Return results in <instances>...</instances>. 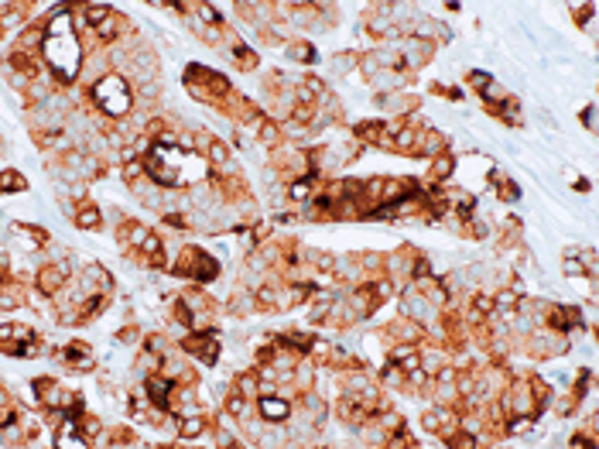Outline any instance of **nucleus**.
<instances>
[{"mask_svg":"<svg viewBox=\"0 0 599 449\" xmlns=\"http://www.w3.org/2000/svg\"><path fill=\"white\" fill-rule=\"evenodd\" d=\"M72 11L76 7L58 4L51 11V24L45 28V41H41V55H45L51 76L58 83H72L79 76V66H83V45L72 31Z\"/></svg>","mask_w":599,"mask_h":449,"instance_id":"1","label":"nucleus"},{"mask_svg":"<svg viewBox=\"0 0 599 449\" xmlns=\"http://www.w3.org/2000/svg\"><path fill=\"white\" fill-rule=\"evenodd\" d=\"M89 96H93V104L100 106L103 117H110V123L123 121V117L130 113V106H134L130 83H127L120 72H106L103 79H96L93 89H89Z\"/></svg>","mask_w":599,"mask_h":449,"instance_id":"2","label":"nucleus"},{"mask_svg":"<svg viewBox=\"0 0 599 449\" xmlns=\"http://www.w3.org/2000/svg\"><path fill=\"white\" fill-rule=\"evenodd\" d=\"M168 271L178 278H188L192 285H209L213 278L220 275V264H216V258H209L203 247H182L178 261L171 264Z\"/></svg>","mask_w":599,"mask_h":449,"instance_id":"3","label":"nucleus"},{"mask_svg":"<svg viewBox=\"0 0 599 449\" xmlns=\"http://www.w3.org/2000/svg\"><path fill=\"white\" fill-rule=\"evenodd\" d=\"M68 275H72V264H68L66 258L51 261V264H41L38 275H34V288L45 295V298H58V295L66 292Z\"/></svg>","mask_w":599,"mask_h":449,"instance_id":"4","label":"nucleus"},{"mask_svg":"<svg viewBox=\"0 0 599 449\" xmlns=\"http://www.w3.org/2000/svg\"><path fill=\"white\" fill-rule=\"evenodd\" d=\"M178 350L192 353L195 360H203V363H216V357H220V336L213 329H188L185 340L178 343Z\"/></svg>","mask_w":599,"mask_h":449,"instance_id":"5","label":"nucleus"},{"mask_svg":"<svg viewBox=\"0 0 599 449\" xmlns=\"http://www.w3.org/2000/svg\"><path fill=\"white\" fill-rule=\"evenodd\" d=\"M58 360L66 363L68 370H76V374H86V370H93L96 360H93V346L83 343V340H72L68 346L58 350Z\"/></svg>","mask_w":599,"mask_h":449,"instance_id":"6","label":"nucleus"},{"mask_svg":"<svg viewBox=\"0 0 599 449\" xmlns=\"http://www.w3.org/2000/svg\"><path fill=\"white\" fill-rule=\"evenodd\" d=\"M257 412L267 425H285L291 418V401L281 395H260L257 398Z\"/></svg>","mask_w":599,"mask_h":449,"instance_id":"7","label":"nucleus"},{"mask_svg":"<svg viewBox=\"0 0 599 449\" xmlns=\"http://www.w3.org/2000/svg\"><path fill=\"white\" fill-rule=\"evenodd\" d=\"M55 449H89V439L76 429V418H66L55 432Z\"/></svg>","mask_w":599,"mask_h":449,"instance_id":"8","label":"nucleus"},{"mask_svg":"<svg viewBox=\"0 0 599 449\" xmlns=\"http://www.w3.org/2000/svg\"><path fill=\"white\" fill-rule=\"evenodd\" d=\"M144 237H148V226L144 223H137V220H123L120 223V230H117V241H120V247L130 254V251H137L140 243H144Z\"/></svg>","mask_w":599,"mask_h":449,"instance_id":"9","label":"nucleus"},{"mask_svg":"<svg viewBox=\"0 0 599 449\" xmlns=\"http://www.w3.org/2000/svg\"><path fill=\"white\" fill-rule=\"evenodd\" d=\"M11 233H14V241L21 243V247H28V251H38V247H45V243H48V233H45L41 226L14 223V226H11Z\"/></svg>","mask_w":599,"mask_h":449,"instance_id":"10","label":"nucleus"},{"mask_svg":"<svg viewBox=\"0 0 599 449\" xmlns=\"http://www.w3.org/2000/svg\"><path fill=\"white\" fill-rule=\"evenodd\" d=\"M445 151V138L439 131H431L425 127L421 134H418V144H414V155H425V158H439Z\"/></svg>","mask_w":599,"mask_h":449,"instance_id":"11","label":"nucleus"},{"mask_svg":"<svg viewBox=\"0 0 599 449\" xmlns=\"http://www.w3.org/2000/svg\"><path fill=\"white\" fill-rule=\"evenodd\" d=\"M171 422H175L178 439H199V435L205 432V418H203V415H171Z\"/></svg>","mask_w":599,"mask_h":449,"instance_id":"12","label":"nucleus"},{"mask_svg":"<svg viewBox=\"0 0 599 449\" xmlns=\"http://www.w3.org/2000/svg\"><path fill=\"white\" fill-rule=\"evenodd\" d=\"M72 220H76V223L83 226V230H100V226H103V213H100V206H96V203H89V199H83Z\"/></svg>","mask_w":599,"mask_h":449,"instance_id":"13","label":"nucleus"},{"mask_svg":"<svg viewBox=\"0 0 599 449\" xmlns=\"http://www.w3.org/2000/svg\"><path fill=\"white\" fill-rule=\"evenodd\" d=\"M222 412L230 415V418H237V422H247V418H250V398H243L237 388H233V391L226 395V401H222Z\"/></svg>","mask_w":599,"mask_h":449,"instance_id":"14","label":"nucleus"},{"mask_svg":"<svg viewBox=\"0 0 599 449\" xmlns=\"http://www.w3.org/2000/svg\"><path fill=\"white\" fill-rule=\"evenodd\" d=\"M199 144H203V148H199V151H203L205 158H209V161H213V165H222V161H226V158H230V151H226V144H222L220 138H213V134H199Z\"/></svg>","mask_w":599,"mask_h":449,"instance_id":"15","label":"nucleus"},{"mask_svg":"<svg viewBox=\"0 0 599 449\" xmlns=\"http://www.w3.org/2000/svg\"><path fill=\"white\" fill-rule=\"evenodd\" d=\"M449 449H479V439H476V432H469L466 425H459V429H452L449 435L442 439Z\"/></svg>","mask_w":599,"mask_h":449,"instance_id":"16","label":"nucleus"},{"mask_svg":"<svg viewBox=\"0 0 599 449\" xmlns=\"http://www.w3.org/2000/svg\"><path fill=\"white\" fill-rule=\"evenodd\" d=\"M452 172H456V158L449 155V151H442L439 158H431V172H428V175H431V182H435V186L445 182Z\"/></svg>","mask_w":599,"mask_h":449,"instance_id":"17","label":"nucleus"},{"mask_svg":"<svg viewBox=\"0 0 599 449\" xmlns=\"http://www.w3.org/2000/svg\"><path fill=\"white\" fill-rule=\"evenodd\" d=\"M312 189H315V178H295L288 186L291 203H312Z\"/></svg>","mask_w":599,"mask_h":449,"instance_id":"18","label":"nucleus"},{"mask_svg":"<svg viewBox=\"0 0 599 449\" xmlns=\"http://www.w3.org/2000/svg\"><path fill=\"white\" fill-rule=\"evenodd\" d=\"M28 189V178L14 168H7V172H0V192H24Z\"/></svg>","mask_w":599,"mask_h":449,"instance_id":"19","label":"nucleus"},{"mask_svg":"<svg viewBox=\"0 0 599 449\" xmlns=\"http://www.w3.org/2000/svg\"><path fill=\"white\" fill-rule=\"evenodd\" d=\"M562 271L568 278H579V275H585V271H589V268H585V258H582V251H568V254H565Z\"/></svg>","mask_w":599,"mask_h":449,"instance_id":"20","label":"nucleus"},{"mask_svg":"<svg viewBox=\"0 0 599 449\" xmlns=\"http://www.w3.org/2000/svg\"><path fill=\"white\" fill-rule=\"evenodd\" d=\"M76 429L83 432L86 439H96V435H103V422L96 415H76Z\"/></svg>","mask_w":599,"mask_h":449,"instance_id":"21","label":"nucleus"},{"mask_svg":"<svg viewBox=\"0 0 599 449\" xmlns=\"http://www.w3.org/2000/svg\"><path fill=\"white\" fill-rule=\"evenodd\" d=\"M237 391L243 398H260V380H257V370H247L237 378Z\"/></svg>","mask_w":599,"mask_h":449,"instance_id":"22","label":"nucleus"},{"mask_svg":"<svg viewBox=\"0 0 599 449\" xmlns=\"http://www.w3.org/2000/svg\"><path fill=\"white\" fill-rule=\"evenodd\" d=\"M83 11H86L83 21H86V24H93V28H96V24H103V21L113 14V7H106V4H89V7H83Z\"/></svg>","mask_w":599,"mask_h":449,"instance_id":"23","label":"nucleus"},{"mask_svg":"<svg viewBox=\"0 0 599 449\" xmlns=\"http://www.w3.org/2000/svg\"><path fill=\"white\" fill-rule=\"evenodd\" d=\"M257 134H260L264 144H281V127H277L274 121H264L260 127H257Z\"/></svg>","mask_w":599,"mask_h":449,"instance_id":"24","label":"nucleus"},{"mask_svg":"<svg viewBox=\"0 0 599 449\" xmlns=\"http://www.w3.org/2000/svg\"><path fill=\"white\" fill-rule=\"evenodd\" d=\"M288 55H291V59H298V62H302V59H305V62H312V59H315V52H312V45H308V41H291V45H288Z\"/></svg>","mask_w":599,"mask_h":449,"instance_id":"25","label":"nucleus"},{"mask_svg":"<svg viewBox=\"0 0 599 449\" xmlns=\"http://www.w3.org/2000/svg\"><path fill=\"white\" fill-rule=\"evenodd\" d=\"M469 86L473 89H479V93H486V89L493 86V79H490V76H486V72H469Z\"/></svg>","mask_w":599,"mask_h":449,"instance_id":"26","label":"nucleus"},{"mask_svg":"<svg viewBox=\"0 0 599 449\" xmlns=\"http://www.w3.org/2000/svg\"><path fill=\"white\" fill-rule=\"evenodd\" d=\"M572 449H596V435H589V432L572 435Z\"/></svg>","mask_w":599,"mask_h":449,"instance_id":"27","label":"nucleus"},{"mask_svg":"<svg viewBox=\"0 0 599 449\" xmlns=\"http://www.w3.org/2000/svg\"><path fill=\"white\" fill-rule=\"evenodd\" d=\"M117 336H120V343H134V336H137V329H134V326H127V329H120V333H117Z\"/></svg>","mask_w":599,"mask_h":449,"instance_id":"28","label":"nucleus"},{"mask_svg":"<svg viewBox=\"0 0 599 449\" xmlns=\"http://www.w3.org/2000/svg\"><path fill=\"white\" fill-rule=\"evenodd\" d=\"M582 123H585V127H593V106H585V110H582Z\"/></svg>","mask_w":599,"mask_h":449,"instance_id":"29","label":"nucleus"},{"mask_svg":"<svg viewBox=\"0 0 599 449\" xmlns=\"http://www.w3.org/2000/svg\"><path fill=\"white\" fill-rule=\"evenodd\" d=\"M500 449H503V446H500Z\"/></svg>","mask_w":599,"mask_h":449,"instance_id":"30","label":"nucleus"}]
</instances>
